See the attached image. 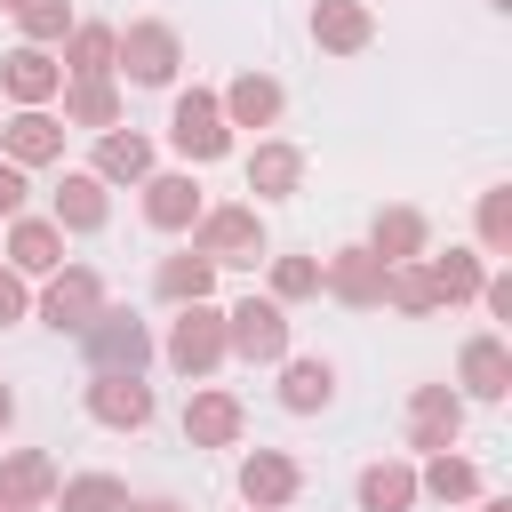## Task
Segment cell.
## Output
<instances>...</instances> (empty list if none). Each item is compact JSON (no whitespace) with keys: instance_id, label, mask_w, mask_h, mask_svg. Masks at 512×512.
<instances>
[{"instance_id":"14","label":"cell","mask_w":512,"mask_h":512,"mask_svg":"<svg viewBox=\"0 0 512 512\" xmlns=\"http://www.w3.org/2000/svg\"><path fill=\"white\" fill-rule=\"evenodd\" d=\"M0 96H8V112H48L56 96H64V64H56V48H8L0 56Z\"/></svg>"},{"instance_id":"32","label":"cell","mask_w":512,"mask_h":512,"mask_svg":"<svg viewBox=\"0 0 512 512\" xmlns=\"http://www.w3.org/2000/svg\"><path fill=\"white\" fill-rule=\"evenodd\" d=\"M472 248L488 264H512V184H488L472 200Z\"/></svg>"},{"instance_id":"34","label":"cell","mask_w":512,"mask_h":512,"mask_svg":"<svg viewBox=\"0 0 512 512\" xmlns=\"http://www.w3.org/2000/svg\"><path fill=\"white\" fill-rule=\"evenodd\" d=\"M48 512H128V480L120 472H72V480H56Z\"/></svg>"},{"instance_id":"43","label":"cell","mask_w":512,"mask_h":512,"mask_svg":"<svg viewBox=\"0 0 512 512\" xmlns=\"http://www.w3.org/2000/svg\"><path fill=\"white\" fill-rule=\"evenodd\" d=\"M0 8H8V16H24V8H32V0H0Z\"/></svg>"},{"instance_id":"42","label":"cell","mask_w":512,"mask_h":512,"mask_svg":"<svg viewBox=\"0 0 512 512\" xmlns=\"http://www.w3.org/2000/svg\"><path fill=\"white\" fill-rule=\"evenodd\" d=\"M472 512H512V496H480V504H472Z\"/></svg>"},{"instance_id":"35","label":"cell","mask_w":512,"mask_h":512,"mask_svg":"<svg viewBox=\"0 0 512 512\" xmlns=\"http://www.w3.org/2000/svg\"><path fill=\"white\" fill-rule=\"evenodd\" d=\"M384 304H392L400 320H432V312H440V296H432V272H424V256H416V264H384Z\"/></svg>"},{"instance_id":"18","label":"cell","mask_w":512,"mask_h":512,"mask_svg":"<svg viewBox=\"0 0 512 512\" xmlns=\"http://www.w3.org/2000/svg\"><path fill=\"white\" fill-rule=\"evenodd\" d=\"M240 176H248L256 208L296 200V192H304V144H288V136H256V144H248V160H240Z\"/></svg>"},{"instance_id":"17","label":"cell","mask_w":512,"mask_h":512,"mask_svg":"<svg viewBox=\"0 0 512 512\" xmlns=\"http://www.w3.org/2000/svg\"><path fill=\"white\" fill-rule=\"evenodd\" d=\"M152 168H160V144H152L144 128H128V120H120V128H104V136H96V152H88V176H96L104 192L144 184Z\"/></svg>"},{"instance_id":"29","label":"cell","mask_w":512,"mask_h":512,"mask_svg":"<svg viewBox=\"0 0 512 512\" xmlns=\"http://www.w3.org/2000/svg\"><path fill=\"white\" fill-rule=\"evenodd\" d=\"M56 480H64V472H56L48 448H8V456H0V496L24 504V512H48V504H56Z\"/></svg>"},{"instance_id":"27","label":"cell","mask_w":512,"mask_h":512,"mask_svg":"<svg viewBox=\"0 0 512 512\" xmlns=\"http://www.w3.org/2000/svg\"><path fill=\"white\" fill-rule=\"evenodd\" d=\"M352 512H416V464L408 456H376L352 472Z\"/></svg>"},{"instance_id":"19","label":"cell","mask_w":512,"mask_h":512,"mask_svg":"<svg viewBox=\"0 0 512 512\" xmlns=\"http://www.w3.org/2000/svg\"><path fill=\"white\" fill-rule=\"evenodd\" d=\"M48 224H56L64 240H88V232H104V224H112V192H104L88 168H64V176H56V192H48Z\"/></svg>"},{"instance_id":"45","label":"cell","mask_w":512,"mask_h":512,"mask_svg":"<svg viewBox=\"0 0 512 512\" xmlns=\"http://www.w3.org/2000/svg\"><path fill=\"white\" fill-rule=\"evenodd\" d=\"M0 512H24V504H8V496H0Z\"/></svg>"},{"instance_id":"9","label":"cell","mask_w":512,"mask_h":512,"mask_svg":"<svg viewBox=\"0 0 512 512\" xmlns=\"http://www.w3.org/2000/svg\"><path fill=\"white\" fill-rule=\"evenodd\" d=\"M400 432H408V448H416V456L456 448V440H464V400H456V384H408Z\"/></svg>"},{"instance_id":"36","label":"cell","mask_w":512,"mask_h":512,"mask_svg":"<svg viewBox=\"0 0 512 512\" xmlns=\"http://www.w3.org/2000/svg\"><path fill=\"white\" fill-rule=\"evenodd\" d=\"M80 16H72V0H32L24 16H16V32H24V48H64V32H72Z\"/></svg>"},{"instance_id":"24","label":"cell","mask_w":512,"mask_h":512,"mask_svg":"<svg viewBox=\"0 0 512 512\" xmlns=\"http://www.w3.org/2000/svg\"><path fill=\"white\" fill-rule=\"evenodd\" d=\"M0 264H8V272H24V280L40 288L48 272H64V232H56L48 216H32V208H24V216L8 224V240H0Z\"/></svg>"},{"instance_id":"13","label":"cell","mask_w":512,"mask_h":512,"mask_svg":"<svg viewBox=\"0 0 512 512\" xmlns=\"http://www.w3.org/2000/svg\"><path fill=\"white\" fill-rule=\"evenodd\" d=\"M80 408H88V424H104V432H144V424L160 416V392H152L144 376H88V384H80Z\"/></svg>"},{"instance_id":"4","label":"cell","mask_w":512,"mask_h":512,"mask_svg":"<svg viewBox=\"0 0 512 512\" xmlns=\"http://www.w3.org/2000/svg\"><path fill=\"white\" fill-rule=\"evenodd\" d=\"M80 360H88V376H144L152 360H160V336H152V320L144 312H128V304H104L80 336Z\"/></svg>"},{"instance_id":"41","label":"cell","mask_w":512,"mask_h":512,"mask_svg":"<svg viewBox=\"0 0 512 512\" xmlns=\"http://www.w3.org/2000/svg\"><path fill=\"white\" fill-rule=\"evenodd\" d=\"M128 512H184L176 496H128Z\"/></svg>"},{"instance_id":"1","label":"cell","mask_w":512,"mask_h":512,"mask_svg":"<svg viewBox=\"0 0 512 512\" xmlns=\"http://www.w3.org/2000/svg\"><path fill=\"white\" fill-rule=\"evenodd\" d=\"M184 240H192L216 272H264V256H272V224H264L256 200H208Z\"/></svg>"},{"instance_id":"7","label":"cell","mask_w":512,"mask_h":512,"mask_svg":"<svg viewBox=\"0 0 512 512\" xmlns=\"http://www.w3.org/2000/svg\"><path fill=\"white\" fill-rule=\"evenodd\" d=\"M160 360H168L184 384H208V376L232 360V344H224V304H184V312L168 320V336H160Z\"/></svg>"},{"instance_id":"40","label":"cell","mask_w":512,"mask_h":512,"mask_svg":"<svg viewBox=\"0 0 512 512\" xmlns=\"http://www.w3.org/2000/svg\"><path fill=\"white\" fill-rule=\"evenodd\" d=\"M8 432H16V384L0 376V440H8Z\"/></svg>"},{"instance_id":"16","label":"cell","mask_w":512,"mask_h":512,"mask_svg":"<svg viewBox=\"0 0 512 512\" xmlns=\"http://www.w3.org/2000/svg\"><path fill=\"white\" fill-rule=\"evenodd\" d=\"M248 432V400L224 392V384H192L184 400V448H240Z\"/></svg>"},{"instance_id":"38","label":"cell","mask_w":512,"mask_h":512,"mask_svg":"<svg viewBox=\"0 0 512 512\" xmlns=\"http://www.w3.org/2000/svg\"><path fill=\"white\" fill-rule=\"evenodd\" d=\"M16 320H32V280L0 264V328H16Z\"/></svg>"},{"instance_id":"30","label":"cell","mask_w":512,"mask_h":512,"mask_svg":"<svg viewBox=\"0 0 512 512\" xmlns=\"http://www.w3.org/2000/svg\"><path fill=\"white\" fill-rule=\"evenodd\" d=\"M424 272H432V296H440V312H456V304H480L488 256H480V248H424Z\"/></svg>"},{"instance_id":"15","label":"cell","mask_w":512,"mask_h":512,"mask_svg":"<svg viewBox=\"0 0 512 512\" xmlns=\"http://www.w3.org/2000/svg\"><path fill=\"white\" fill-rule=\"evenodd\" d=\"M304 40L320 56H368L376 48V8L368 0H312L304 8Z\"/></svg>"},{"instance_id":"39","label":"cell","mask_w":512,"mask_h":512,"mask_svg":"<svg viewBox=\"0 0 512 512\" xmlns=\"http://www.w3.org/2000/svg\"><path fill=\"white\" fill-rule=\"evenodd\" d=\"M480 312H488V320H512V264H488V280H480Z\"/></svg>"},{"instance_id":"20","label":"cell","mask_w":512,"mask_h":512,"mask_svg":"<svg viewBox=\"0 0 512 512\" xmlns=\"http://www.w3.org/2000/svg\"><path fill=\"white\" fill-rule=\"evenodd\" d=\"M376 264H416L424 248H432V216L416 208V200H384L376 216H368V240H360Z\"/></svg>"},{"instance_id":"2","label":"cell","mask_w":512,"mask_h":512,"mask_svg":"<svg viewBox=\"0 0 512 512\" xmlns=\"http://www.w3.org/2000/svg\"><path fill=\"white\" fill-rule=\"evenodd\" d=\"M112 80H128V88H184V32L168 16L112 24Z\"/></svg>"},{"instance_id":"33","label":"cell","mask_w":512,"mask_h":512,"mask_svg":"<svg viewBox=\"0 0 512 512\" xmlns=\"http://www.w3.org/2000/svg\"><path fill=\"white\" fill-rule=\"evenodd\" d=\"M264 296L280 304V312H296V304H312L320 296V256H264Z\"/></svg>"},{"instance_id":"6","label":"cell","mask_w":512,"mask_h":512,"mask_svg":"<svg viewBox=\"0 0 512 512\" xmlns=\"http://www.w3.org/2000/svg\"><path fill=\"white\" fill-rule=\"evenodd\" d=\"M224 344H232V360H248V368H280V360L296 352V320H288L272 296H232V304H224Z\"/></svg>"},{"instance_id":"25","label":"cell","mask_w":512,"mask_h":512,"mask_svg":"<svg viewBox=\"0 0 512 512\" xmlns=\"http://www.w3.org/2000/svg\"><path fill=\"white\" fill-rule=\"evenodd\" d=\"M216 280H224V272H216L192 240H184V248H168V256L152 264V296H160L168 312H184V304H216Z\"/></svg>"},{"instance_id":"11","label":"cell","mask_w":512,"mask_h":512,"mask_svg":"<svg viewBox=\"0 0 512 512\" xmlns=\"http://www.w3.org/2000/svg\"><path fill=\"white\" fill-rule=\"evenodd\" d=\"M136 192H144V224H152L160 240H184V232L200 224V208H208V192H200L192 168H152Z\"/></svg>"},{"instance_id":"26","label":"cell","mask_w":512,"mask_h":512,"mask_svg":"<svg viewBox=\"0 0 512 512\" xmlns=\"http://www.w3.org/2000/svg\"><path fill=\"white\" fill-rule=\"evenodd\" d=\"M56 120H64V128H88V136H104V128H120V120H128V88H120V80H64Z\"/></svg>"},{"instance_id":"31","label":"cell","mask_w":512,"mask_h":512,"mask_svg":"<svg viewBox=\"0 0 512 512\" xmlns=\"http://www.w3.org/2000/svg\"><path fill=\"white\" fill-rule=\"evenodd\" d=\"M56 64H64V80H112V24H104V16H80V24L64 32Z\"/></svg>"},{"instance_id":"44","label":"cell","mask_w":512,"mask_h":512,"mask_svg":"<svg viewBox=\"0 0 512 512\" xmlns=\"http://www.w3.org/2000/svg\"><path fill=\"white\" fill-rule=\"evenodd\" d=\"M488 8H496V16H512V0H488Z\"/></svg>"},{"instance_id":"22","label":"cell","mask_w":512,"mask_h":512,"mask_svg":"<svg viewBox=\"0 0 512 512\" xmlns=\"http://www.w3.org/2000/svg\"><path fill=\"white\" fill-rule=\"evenodd\" d=\"M216 104H224V128L240 136V128H280V112H288V88L272 80V72H232L224 88H216Z\"/></svg>"},{"instance_id":"3","label":"cell","mask_w":512,"mask_h":512,"mask_svg":"<svg viewBox=\"0 0 512 512\" xmlns=\"http://www.w3.org/2000/svg\"><path fill=\"white\" fill-rule=\"evenodd\" d=\"M232 128H224V104H216V88H168V152H176V168H216V160H232Z\"/></svg>"},{"instance_id":"5","label":"cell","mask_w":512,"mask_h":512,"mask_svg":"<svg viewBox=\"0 0 512 512\" xmlns=\"http://www.w3.org/2000/svg\"><path fill=\"white\" fill-rule=\"evenodd\" d=\"M104 304H112V288H104L96 264H64V272H48V280L32 288V320H40L48 336H80Z\"/></svg>"},{"instance_id":"37","label":"cell","mask_w":512,"mask_h":512,"mask_svg":"<svg viewBox=\"0 0 512 512\" xmlns=\"http://www.w3.org/2000/svg\"><path fill=\"white\" fill-rule=\"evenodd\" d=\"M24 208H32V176H24L16 160H0V224H16Z\"/></svg>"},{"instance_id":"8","label":"cell","mask_w":512,"mask_h":512,"mask_svg":"<svg viewBox=\"0 0 512 512\" xmlns=\"http://www.w3.org/2000/svg\"><path fill=\"white\" fill-rule=\"evenodd\" d=\"M456 400L472 408H504L512 400V344L496 336V328H472L464 344H456Z\"/></svg>"},{"instance_id":"12","label":"cell","mask_w":512,"mask_h":512,"mask_svg":"<svg viewBox=\"0 0 512 512\" xmlns=\"http://www.w3.org/2000/svg\"><path fill=\"white\" fill-rule=\"evenodd\" d=\"M320 296L344 304V312H384V264L360 240H344V248L320 256Z\"/></svg>"},{"instance_id":"23","label":"cell","mask_w":512,"mask_h":512,"mask_svg":"<svg viewBox=\"0 0 512 512\" xmlns=\"http://www.w3.org/2000/svg\"><path fill=\"white\" fill-rule=\"evenodd\" d=\"M272 376H280V408H288V416H328V408H336V384H344L328 352H288Z\"/></svg>"},{"instance_id":"28","label":"cell","mask_w":512,"mask_h":512,"mask_svg":"<svg viewBox=\"0 0 512 512\" xmlns=\"http://www.w3.org/2000/svg\"><path fill=\"white\" fill-rule=\"evenodd\" d=\"M480 496H488V480H480V464H472V456L440 448V456H424V464H416V504H480Z\"/></svg>"},{"instance_id":"10","label":"cell","mask_w":512,"mask_h":512,"mask_svg":"<svg viewBox=\"0 0 512 512\" xmlns=\"http://www.w3.org/2000/svg\"><path fill=\"white\" fill-rule=\"evenodd\" d=\"M232 488H240L248 512H288V504L304 496V464H296L288 448H248V456L232 464Z\"/></svg>"},{"instance_id":"21","label":"cell","mask_w":512,"mask_h":512,"mask_svg":"<svg viewBox=\"0 0 512 512\" xmlns=\"http://www.w3.org/2000/svg\"><path fill=\"white\" fill-rule=\"evenodd\" d=\"M64 136H72V128L56 120V104H48V112H8V120H0V160H16L24 176H32V168H64Z\"/></svg>"}]
</instances>
